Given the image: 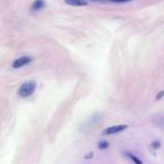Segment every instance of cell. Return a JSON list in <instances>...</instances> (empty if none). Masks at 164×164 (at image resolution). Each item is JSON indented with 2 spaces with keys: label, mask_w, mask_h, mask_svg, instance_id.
<instances>
[{
  "label": "cell",
  "mask_w": 164,
  "mask_h": 164,
  "mask_svg": "<svg viewBox=\"0 0 164 164\" xmlns=\"http://www.w3.org/2000/svg\"><path fill=\"white\" fill-rule=\"evenodd\" d=\"M98 147L100 150H106V148L109 147V143L108 142H100L98 144Z\"/></svg>",
  "instance_id": "52a82bcc"
},
{
  "label": "cell",
  "mask_w": 164,
  "mask_h": 164,
  "mask_svg": "<svg viewBox=\"0 0 164 164\" xmlns=\"http://www.w3.org/2000/svg\"><path fill=\"white\" fill-rule=\"evenodd\" d=\"M113 2H127V1H131V0H110Z\"/></svg>",
  "instance_id": "30bf717a"
},
{
  "label": "cell",
  "mask_w": 164,
  "mask_h": 164,
  "mask_svg": "<svg viewBox=\"0 0 164 164\" xmlns=\"http://www.w3.org/2000/svg\"><path fill=\"white\" fill-rule=\"evenodd\" d=\"M92 156H94V153L91 152V153H88V155H85V159H90V157H92Z\"/></svg>",
  "instance_id": "8fae6325"
},
{
  "label": "cell",
  "mask_w": 164,
  "mask_h": 164,
  "mask_svg": "<svg viewBox=\"0 0 164 164\" xmlns=\"http://www.w3.org/2000/svg\"><path fill=\"white\" fill-rule=\"evenodd\" d=\"M68 5L75 6V7H81V6H87L88 2L85 0H64Z\"/></svg>",
  "instance_id": "5b68a950"
},
{
  "label": "cell",
  "mask_w": 164,
  "mask_h": 164,
  "mask_svg": "<svg viewBox=\"0 0 164 164\" xmlns=\"http://www.w3.org/2000/svg\"><path fill=\"white\" fill-rule=\"evenodd\" d=\"M44 7H45V2H44V0H35L30 8H32L33 11H38V10L43 9Z\"/></svg>",
  "instance_id": "277c9868"
},
{
  "label": "cell",
  "mask_w": 164,
  "mask_h": 164,
  "mask_svg": "<svg viewBox=\"0 0 164 164\" xmlns=\"http://www.w3.org/2000/svg\"><path fill=\"white\" fill-rule=\"evenodd\" d=\"M127 155H128V156H129V159L134 162V164H143V162H142L141 160L138 159V157H136L135 155H133L131 153H128Z\"/></svg>",
  "instance_id": "8992f818"
},
{
  "label": "cell",
  "mask_w": 164,
  "mask_h": 164,
  "mask_svg": "<svg viewBox=\"0 0 164 164\" xmlns=\"http://www.w3.org/2000/svg\"><path fill=\"white\" fill-rule=\"evenodd\" d=\"M151 147H152V148H154V150H156V148H160V147H161V143H160L159 141L153 142V143L151 144Z\"/></svg>",
  "instance_id": "ba28073f"
},
{
  "label": "cell",
  "mask_w": 164,
  "mask_h": 164,
  "mask_svg": "<svg viewBox=\"0 0 164 164\" xmlns=\"http://www.w3.org/2000/svg\"><path fill=\"white\" fill-rule=\"evenodd\" d=\"M35 89H36V82L35 81L25 82L18 89V96L22 97V98H27V97H29V96H32L34 94Z\"/></svg>",
  "instance_id": "6da1fadb"
},
{
  "label": "cell",
  "mask_w": 164,
  "mask_h": 164,
  "mask_svg": "<svg viewBox=\"0 0 164 164\" xmlns=\"http://www.w3.org/2000/svg\"><path fill=\"white\" fill-rule=\"evenodd\" d=\"M127 125H116V126L107 127L105 131H103V135H114V134H117L119 131H125L127 128Z\"/></svg>",
  "instance_id": "7a4b0ae2"
},
{
  "label": "cell",
  "mask_w": 164,
  "mask_h": 164,
  "mask_svg": "<svg viewBox=\"0 0 164 164\" xmlns=\"http://www.w3.org/2000/svg\"><path fill=\"white\" fill-rule=\"evenodd\" d=\"M162 97H164V91H160L159 94H156V97H155V99H156V100H160V99L162 98Z\"/></svg>",
  "instance_id": "9c48e42d"
},
{
  "label": "cell",
  "mask_w": 164,
  "mask_h": 164,
  "mask_svg": "<svg viewBox=\"0 0 164 164\" xmlns=\"http://www.w3.org/2000/svg\"><path fill=\"white\" fill-rule=\"evenodd\" d=\"M30 62H32V59L29 56H22L19 57V59H17V60L13 63V68H14V69H18V68L27 65Z\"/></svg>",
  "instance_id": "3957f363"
}]
</instances>
